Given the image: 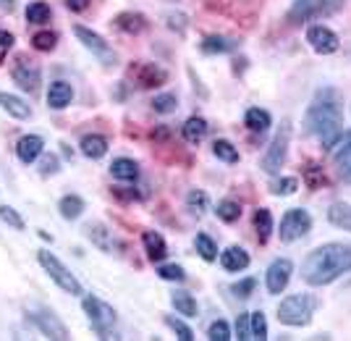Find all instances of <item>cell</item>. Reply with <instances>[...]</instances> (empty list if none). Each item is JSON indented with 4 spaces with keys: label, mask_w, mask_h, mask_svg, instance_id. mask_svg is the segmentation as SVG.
<instances>
[{
    "label": "cell",
    "mask_w": 351,
    "mask_h": 341,
    "mask_svg": "<svg viewBox=\"0 0 351 341\" xmlns=\"http://www.w3.org/2000/svg\"><path fill=\"white\" fill-rule=\"evenodd\" d=\"M249 331H252V339L265 341L267 339V320H265V312H249Z\"/></svg>",
    "instance_id": "cell-35"
},
{
    "label": "cell",
    "mask_w": 351,
    "mask_h": 341,
    "mask_svg": "<svg viewBox=\"0 0 351 341\" xmlns=\"http://www.w3.org/2000/svg\"><path fill=\"white\" fill-rule=\"evenodd\" d=\"M236 40H231V37H223V34H210V37H205L202 43H199V47H202V53H207V56H220V53H231V50H236Z\"/></svg>",
    "instance_id": "cell-25"
},
{
    "label": "cell",
    "mask_w": 351,
    "mask_h": 341,
    "mask_svg": "<svg viewBox=\"0 0 351 341\" xmlns=\"http://www.w3.org/2000/svg\"><path fill=\"white\" fill-rule=\"evenodd\" d=\"M234 339H239V341L252 339V331H249V312H241V315L236 318V336Z\"/></svg>",
    "instance_id": "cell-45"
},
{
    "label": "cell",
    "mask_w": 351,
    "mask_h": 341,
    "mask_svg": "<svg viewBox=\"0 0 351 341\" xmlns=\"http://www.w3.org/2000/svg\"><path fill=\"white\" fill-rule=\"evenodd\" d=\"M270 124H273V116L265 108H249L247 113H244V126H247L249 132L265 134L270 129Z\"/></svg>",
    "instance_id": "cell-24"
},
{
    "label": "cell",
    "mask_w": 351,
    "mask_h": 341,
    "mask_svg": "<svg viewBox=\"0 0 351 341\" xmlns=\"http://www.w3.org/2000/svg\"><path fill=\"white\" fill-rule=\"evenodd\" d=\"M207 339L210 341H231L234 339V336H231V326H228L223 318L213 320L210 328H207Z\"/></svg>",
    "instance_id": "cell-39"
},
{
    "label": "cell",
    "mask_w": 351,
    "mask_h": 341,
    "mask_svg": "<svg viewBox=\"0 0 351 341\" xmlns=\"http://www.w3.org/2000/svg\"><path fill=\"white\" fill-rule=\"evenodd\" d=\"M43 137H37V134H24L19 142H16V158L21 161V163H34L40 155H43Z\"/></svg>",
    "instance_id": "cell-14"
},
{
    "label": "cell",
    "mask_w": 351,
    "mask_h": 341,
    "mask_svg": "<svg viewBox=\"0 0 351 341\" xmlns=\"http://www.w3.org/2000/svg\"><path fill=\"white\" fill-rule=\"evenodd\" d=\"M82 307L87 312V320L89 326H92V331L100 339H110V333L116 328V310L100 297H95V294H87V297L82 299Z\"/></svg>",
    "instance_id": "cell-4"
},
{
    "label": "cell",
    "mask_w": 351,
    "mask_h": 341,
    "mask_svg": "<svg viewBox=\"0 0 351 341\" xmlns=\"http://www.w3.org/2000/svg\"><path fill=\"white\" fill-rule=\"evenodd\" d=\"M351 270V244L328 242L315 247L302 263V279L309 286H328Z\"/></svg>",
    "instance_id": "cell-2"
},
{
    "label": "cell",
    "mask_w": 351,
    "mask_h": 341,
    "mask_svg": "<svg viewBox=\"0 0 351 341\" xmlns=\"http://www.w3.org/2000/svg\"><path fill=\"white\" fill-rule=\"evenodd\" d=\"M181 134H184L186 142L199 145L207 137V121L202 119V116H189V119L184 121V126H181Z\"/></svg>",
    "instance_id": "cell-26"
},
{
    "label": "cell",
    "mask_w": 351,
    "mask_h": 341,
    "mask_svg": "<svg viewBox=\"0 0 351 341\" xmlns=\"http://www.w3.org/2000/svg\"><path fill=\"white\" fill-rule=\"evenodd\" d=\"M165 326L171 328V331H173V333H176V336H178L181 341H191V339H194V331H191V328L186 326L184 320H178V318H173V315H165Z\"/></svg>",
    "instance_id": "cell-42"
},
{
    "label": "cell",
    "mask_w": 351,
    "mask_h": 341,
    "mask_svg": "<svg viewBox=\"0 0 351 341\" xmlns=\"http://www.w3.org/2000/svg\"><path fill=\"white\" fill-rule=\"evenodd\" d=\"M37 260H40V266L45 268V273H47L53 281L58 283V286L63 289V292H66V294H71V297H82V294H84V289H82L79 279H76L71 270L63 266V263H60V260L53 252H47V250H40V252H37Z\"/></svg>",
    "instance_id": "cell-7"
},
{
    "label": "cell",
    "mask_w": 351,
    "mask_h": 341,
    "mask_svg": "<svg viewBox=\"0 0 351 341\" xmlns=\"http://www.w3.org/2000/svg\"><path fill=\"white\" fill-rule=\"evenodd\" d=\"M134 79H136L139 87H160L162 82L168 79V74L162 71L160 66H155V63H139L134 69Z\"/></svg>",
    "instance_id": "cell-16"
},
{
    "label": "cell",
    "mask_w": 351,
    "mask_h": 341,
    "mask_svg": "<svg viewBox=\"0 0 351 341\" xmlns=\"http://www.w3.org/2000/svg\"><path fill=\"white\" fill-rule=\"evenodd\" d=\"M16 0H0V11H14Z\"/></svg>",
    "instance_id": "cell-50"
},
{
    "label": "cell",
    "mask_w": 351,
    "mask_h": 341,
    "mask_svg": "<svg viewBox=\"0 0 351 341\" xmlns=\"http://www.w3.org/2000/svg\"><path fill=\"white\" fill-rule=\"evenodd\" d=\"M0 105H3V110L11 116V119H19V121H27L32 116V108L21 97H16V95H8V92H0Z\"/></svg>",
    "instance_id": "cell-23"
},
{
    "label": "cell",
    "mask_w": 351,
    "mask_h": 341,
    "mask_svg": "<svg viewBox=\"0 0 351 341\" xmlns=\"http://www.w3.org/2000/svg\"><path fill=\"white\" fill-rule=\"evenodd\" d=\"M110 176L118 181H136L139 178V165L134 163L132 158H116L110 163Z\"/></svg>",
    "instance_id": "cell-27"
},
{
    "label": "cell",
    "mask_w": 351,
    "mask_h": 341,
    "mask_svg": "<svg viewBox=\"0 0 351 341\" xmlns=\"http://www.w3.org/2000/svg\"><path fill=\"white\" fill-rule=\"evenodd\" d=\"M58 158L56 155H45L43 163H40V174L43 176H53V174H58Z\"/></svg>",
    "instance_id": "cell-46"
},
{
    "label": "cell",
    "mask_w": 351,
    "mask_h": 341,
    "mask_svg": "<svg viewBox=\"0 0 351 341\" xmlns=\"http://www.w3.org/2000/svg\"><path fill=\"white\" fill-rule=\"evenodd\" d=\"M328 223L330 226H336L341 231H349L351 234V202L346 200H336V202H330V208H328Z\"/></svg>",
    "instance_id": "cell-18"
},
{
    "label": "cell",
    "mask_w": 351,
    "mask_h": 341,
    "mask_svg": "<svg viewBox=\"0 0 351 341\" xmlns=\"http://www.w3.org/2000/svg\"><path fill=\"white\" fill-rule=\"evenodd\" d=\"M113 27L118 32H123V34H139V32H145L147 19L139 11H123V14H118L113 19Z\"/></svg>",
    "instance_id": "cell-19"
},
{
    "label": "cell",
    "mask_w": 351,
    "mask_h": 341,
    "mask_svg": "<svg viewBox=\"0 0 351 341\" xmlns=\"http://www.w3.org/2000/svg\"><path fill=\"white\" fill-rule=\"evenodd\" d=\"M338 145H351V129H349V132H343V134H341V139H338ZM338 145H336V148H338Z\"/></svg>",
    "instance_id": "cell-51"
},
{
    "label": "cell",
    "mask_w": 351,
    "mask_h": 341,
    "mask_svg": "<svg viewBox=\"0 0 351 341\" xmlns=\"http://www.w3.org/2000/svg\"><path fill=\"white\" fill-rule=\"evenodd\" d=\"M58 210H60V218L76 221V218L84 213V200H82L79 194H66V197H60Z\"/></svg>",
    "instance_id": "cell-28"
},
{
    "label": "cell",
    "mask_w": 351,
    "mask_h": 341,
    "mask_svg": "<svg viewBox=\"0 0 351 341\" xmlns=\"http://www.w3.org/2000/svg\"><path fill=\"white\" fill-rule=\"evenodd\" d=\"M186 208H189V213H194V215H202L207 210V194L199 192V189H191V192L186 194Z\"/></svg>",
    "instance_id": "cell-41"
},
{
    "label": "cell",
    "mask_w": 351,
    "mask_h": 341,
    "mask_svg": "<svg viewBox=\"0 0 351 341\" xmlns=\"http://www.w3.org/2000/svg\"><path fill=\"white\" fill-rule=\"evenodd\" d=\"M73 34L79 37V43L84 45L89 53H95V56L100 58L103 66H116V60H118L116 50L105 43V37H100L97 32H92L89 27H82V24H76V27H73Z\"/></svg>",
    "instance_id": "cell-9"
},
{
    "label": "cell",
    "mask_w": 351,
    "mask_h": 341,
    "mask_svg": "<svg viewBox=\"0 0 351 341\" xmlns=\"http://www.w3.org/2000/svg\"><path fill=\"white\" fill-rule=\"evenodd\" d=\"M215 215L223 223H236L241 218V205L236 200H220L218 205H215Z\"/></svg>",
    "instance_id": "cell-33"
},
{
    "label": "cell",
    "mask_w": 351,
    "mask_h": 341,
    "mask_svg": "<svg viewBox=\"0 0 351 341\" xmlns=\"http://www.w3.org/2000/svg\"><path fill=\"white\" fill-rule=\"evenodd\" d=\"M32 320L37 323V328L43 331L47 339H56V341H66L71 339V333H69V328H66V323L60 320L56 312H47V310H40L32 315Z\"/></svg>",
    "instance_id": "cell-13"
},
{
    "label": "cell",
    "mask_w": 351,
    "mask_h": 341,
    "mask_svg": "<svg viewBox=\"0 0 351 341\" xmlns=\"http://www.w3.org/2000/svg\"><path fill=\"white\" fill-rule=\"evenodd\" d=\"M171 305L176 307L178 315H184V318H194L197 315V299L191 297L189 292H184V289H178L171 294Z\"/></svg>",
    "instance_id": "cell-30"
},
{
    "label": "cell",
    "mask_w": 351,
    "mask_h": 341,
    "mask_svg": "<svg viewBox=\"0 0 351 341\" xmlns=\"http://www.w3.org/2000/svg\"><path fill=\"white\" fill-rule=\"evenodd\" d=\"M273 228H276V223H273V213H270L267 208L254 210V231H257V239H260V244H265V242L270 239Z\"/></svg>",
    "instance_id": "cell-29"
},
{
    "label": "cell",
    "mask_w": 351,
    "mask_h": 341,
    "mask_svg": "<svg viewBox=\"0 0 351 341\" xmlns=\"http://www.w3.org/2000/svg\"><path fill=\"white\" fill-rule=\"evenodd\" d=\"M71 100H73V87L69 84V82L58 79V82H53V84H50V89H47V105H50L53 110H63V108H69Z\"/></svg>",
    "instance_id": "cell-17"
},
{
    "label": "cell",
    "mask_w": 351,
    "mask_h": 341,
    "mask_svg": "<svg viewBox=\"0 0 351 341\" xmlns=\"http://www.w3.org/2000/svg\"><path fill=\"white\" fill-rule=\"evenodd\" d=\"M304 129L317 137L325 150H333L343 134V100L338 89L322 87L312 97L307 113H304Z\"/></svg>",
    "instance_id": "cell-1"
},
{
    "label": "cell",
    "mask_w": 351,
    "mask_h": 341,
    "mask_svg": "<svg viewBox=\"0 0 351 341\" xmlns=\"http://www.w3.org/2000/svg\"><path fill=\"white\" fill-rule=\"evenodd\" d=\"M213 155L223 163H239V148L228 139H215L213 142Z\"/></svg>",
    "instance_id": "cell-31"
},
{
    "label": "cell",
    "mask_w": 351,
    "mask_h": 341,
    "mask_svg": "<svg viewBox=\"0 0 351 341\" xmlns=\"http://www.w3.org/2000/svg\"><path fill=\"white\" fill-rule=\"evenodd\" d=\"M142 244H145V252L152 263H160V260L168 257V244H165V239L158 231H145L142 234Z\"/></svg>",
    "instance_id": "cell-21"
},
{
    "label": "cell",
    "mask_w": 351,
    "mask_h": 341,
    "mask_svg": "<svg viewBox=\"0 0 351 341\" xmlns=\"http://www.w3.org/2000/svg\"><path fill=\"white\" fill-rule=\"evenodd\" d=\"M11 76H14V82L24 89V92H37V89H40V82H43V71H40V66L29 58L16 60Z\"/></svg>",
    "instance_id": "cell-12"
},
{
    "label": "cell",
    "mask_w": 351,
    "mask_h": 341,
    "mask_svg": "<svg viewBox=\"0 0 351 341\" xmlns=\"http://www.w3.org/2000/svg\"><path fill=\"white\" fill-rule=\"evenodd\" d=\"M338 5H341V0H293L291 8L286 11V21L291 27H299V24H307V21L322 19V16L336 14Z\"/></svg>",
    "instance_id": "cell-5"
},
{
    "label": "cell",
    "mask_w": 351,
    "mask_h": 341,
    "mask_svg": "<svg viewBox=\"0 0 351 341\" xmlns=\"http://www.w3.org/2000/svg\"><path fill=\"white\" fill-rule=\"evenodd\" d=\"M289 145H291V121H283L278 126V132L273 137V142H270V148L265 150L263 155V168L265 174H270V176H276L283 163H286V158H289Z\"/></svg>",
    "instance_id": "cell-6"
},
{
    "label": "cell",
    "mask_w": 351,
    "mask_h": 341,
    "mask_svg": "<svg viewBox=\"0 0 351 341\" xmlns=\"http://www.w3.org/2000/svg\"><path fill=\"white\" fill-rule=\"evenodd\" d=\"M312 231V215L309 210L304 208H291L283 213L280 218V228H278V237L283 244H291V242H299L302 237H307Z\"/></svg>",
    "instance_id": "cell-8"
},
{
    "label": "cell",
    "mask_w": 351,
    "mask_h": 341,
    "mask_svg": "<svg viewBox=\"0 0 351 341\" xmlns=\"http://www.w3.org/2000/svg\"><path fill=\"white\" fill-rule=\"evenodd\" d=\"M84 234H87V239L100 250V252H105V255L113 252V237H110V231L105 228L103 223H87Z\"/></svg>",
    "instance_id": "cell-22"
},
{
    "label": "cell",
    "mask_w": 351,
    "mask_h": 341,
    "mask_svg": "<svg viewBox=\"0 0 351 341\" xmlns=\"http://www.w3.org/2000/svg\"><path fill=\"white\" fill-rule=\"evenodd\" d=\"M254 286H257V279H244V281H239V283H234L231 286V292H234L236 297H241V299H247V297H252V292H254Z\"/></svg>",
    "instance_id": "cell-44"
},
{
    "label": "cell",
    "mask_w": 351,
    "mask_h": 341,
    "mask_svg": "<svg viewBox=\"0 0 351 341\" xmlns=\"http://www.w3.org/2000/svg\"><path fill=\"white\" fill-rule=\"evenodd\" d=\"M317 307H320V299L315 294H289L286 299H280L278 320L289 328H304L312 323Z\"/></svg>",
    "instance_id": "cell-3"
},
{
    "label": "cell",
    "mask_w": 351,
    "mask_h": 341,
    "mask_svg": "<svg viewBox=\"0 0 351 341\" xmlns=\"http://www.w3.org/2000/svg\"><path fill=\"white\" fill-rule=\"evenodd\" d=\"M304 178H307V187L309 189H317L320 187V181H322V174L317 171V165H307V171H304Z\"/></svg>",
    "instance_id": "cell-48"
},
{
    "label": "cell",
    "mask_w": 351,
    "mask_h": 341,
    "mask_svg": "<svg viewBox=\"0 0 351 341\" xmlns=\"http://www.w3.org/2000/svg\"><path fill=\"white\" fill-rule=\"evenodd\" d=\"M194 247H197L199 257H202V260H207V263L218 260V244H215V239L210 237V234H197V239H194Z\"/></svg>",
    "instance_id": "cell-32"
},
{
    "label": "cell",
    "mask_w": 351,
    "mask_h": 341,
    "mask_svg": "<svg viewBox=\"0 0 351 341\" xmlns=\"http://www.w3.org/2000/svg\"><path fill=\"white\" fill-rule=\"evenodd\" d=\"M32 45H34V50H40V53H50V50H56V45H58V34H56V32H37V34L32 37Z\"/></svg>",
    "instance_id": "cell-37"
},
{
    "label": "cell",
    "mask_w": 351,
    "mask_h": 341,
    "mask_svg": "<svg viewBox=\"0 0 351 341\" xmlns=\"http://www.w3.org/2000/svg\"><path fill=\"white\" fill-rule=\"evenodd\" d=\"M176 108H178V97H176L173 92H162V95H155V100H152V110H155V113H160V116H168V113H173Z\"/></svg>",
    "instance_id": "cell-34"
},
{
    "label": "cell",
    "mask_w": 351,
    "mask_h": 341,
    "mask_svg": "<svg viewBox=\"0 0 351 341\" xmlns=\"http://www.w3.org/2000/svg\"><path fill=\"white\" fill-rule=\"evenodd\" d=\"M158 276H160L162 281H176V283H181V281H186V270L181 266H176V263H165V266L158 268Z\"/></svg>",
    "instance_id": "cell-40"
},
{
    "label": "cell",
    "mask_w": 351,
    "mask_h": 341,
    "mask_svg": "<svg viewBox=\"0 0 351 341\" xmlns=\"http://www.w3.org/2000/svg\"><path fill=\"white\" fill-rule=\"evenodd\" d=\"M50 5L47 3H32L27 8V21L29 24H47L50 21Z\"/></svg>",
    "instance_id": "cell-38"
},
{
    "label": "cell",
    "mask_w": 351,
    "mask_h": 341,
    "mask_svg": "<svg viewBox=\"0 0 351 341\" xmlns=\"http://www.w3.org/2000/svg\"><path fill=\"white\" fill-rule=\"evenodd\" d=\"M11 47H14V34L5 30H0V63H3L5 56L11 53Z\"/></svg>",
    "instance_id": "cell-47"
},
{
    "label": "cell",
    "mask_w": 351,
    "mask_h": 341,
    "mask_svg": "<svg viewBox=\"0 0 351 341\" xmlns=\"http://www.w3.org/2000/svg\"><path fill=\"white\" fill-rule=\"evenodd\" d=\"M296 189H299V178L296 176H280L270 184V192L276 194V197H289V194H293Z\"/></svg>",
    "instance_id": "cell-36"
},
{
    "label": "cell",
    "mask_w": 351,
    "mask_h": 341,
    "mask_svg": "<svg viewBox=\"0 0 351 341\" xmlns=\"http://www.w3.org/2000/svg\"><path fill=\"white\" fill-rule=\"evenodd\" d=\"M293 276V263L289 257H276L265 270V286L270 294H283Z\"/></svg>",
    "instance_id": "cell-10"
},
{
    "label": "cell",
    "mask_w": 351,
    "mask_h": 341,
    "mask_svg": "<svg viewBox=\"0 0 351 341\" xmlns=\"http://www.w3.org/2000/svg\"><path fill=\"white\" fill-rule=\"evenodd\" d=\"M307 43L315 53H320V56H333L338 47H341V37H338L330 27H325V24H312L307 30Z\"/></svg>",
    "instance_id": "cell-11"
},
{
    "label": "cell",
    "mask_w": 351,
    "mask_h": 341,
    "mask_svg": "<svg viewBox=\"0 0 351 341\" xmlns=\"http://www.w3.org/2000/svg\"><path fill=\"white\" fill-rule=\"evenodd\" d=\"M249 263H252V257L244 247H226L223 252H220V266L226 268L228 273H241V270H247Z\"/></svg>",
    "instance_id": "cell-15"
},
{
    "label": "cell",
    "mask_w": 351,
    "mask_h": 341,
    "mask_svg": "<svg viewBox=\"0 0 351 341\" xmlns=\"http://www.w3.org/2000/svg\"><path fill=\"white\" fill-rule=\"evenodd\" d=\"M0 221L8 223V226L16 228V231H24V218H21L11 205H0Z\"/></svg>",
    "instance_id": "cell-43"
},
{
    "label": "cell",
    "mask_w": 351,
    "mask_h": 341,
    "mask_svg": "<svg viewBox=\"0 0 351 341\" xmlns=\"http://www.w3.org/2000/svg\"><path fill=\"white\" fill-rule=\"evenodd\" d=\"M79 148H82V155H87L89 161H100L108 155V139L103 134H84Z\"/></svg>",
    "instance_id": "cell-20"
},
{
    "label": "cell",
    "mask_w": 351,
    "mask_h": 341,
    "mask_svg": "<svg viewBox=\"0 0 351 341\" xmlns=\"http://www.w3.org/2000/svg\"><path fill=\"white\" fill-rule=\"evenodd\" d=\"M89 3H92V0H66L69 11H76V14H79V11H84V8H87Z\"/></svg>",
    "instance_id": "cell-49"
}]
</instances>
